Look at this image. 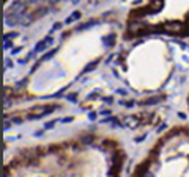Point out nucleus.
<instances>
[{
	"label": "nucleus",
	"instance_id": "obj_1",
	"mask_svg": "<svg viewBox=\"0 0 189 177\" xmlns=\"http://www.w3.org/2000/svg\"><path fill=\"white\" fill-rule=\"evenodd\" d=\"M161 28L167 33H180L181 32V24H178V22H171V24L163 25Z\"/></svg>",
	"mask_w": 189,
	"mask_h": 177
},
{
	"label": "nucleus",
	"instance_id": "obj_2",
	"mask_svg": "<svg viewBox=\"0 0 189 177\" xmlns=\"http://www.w3.org/2000/svg\"><path fill=\"white\" fill-rule=\"evenodd\" d=\"M52 41H53L52 38H50V36H47L44 41L38 42V44H36V52H42V50L45 49V45H47V44H52Z\"/></svg>",
	"mask_w": 189,
	"mask_h": 177
},
{
	"label": "nucleus",
	"instance_id": "obj_3",
	"mask_svg": "<svg viewBox=\"0 0 189 177\" xmlns=\"http://www.w3.org/2000/svg\"><path fill=\"white\" fill-rule=\"evenodd\" d=\"M55 52H56V50H52V52H49V53H45V55H44V56H42V60H49V58H52V56H53V55H55Z\"/></svg>",
	"mask_w": 189,
	"mask_h": 177
},
{
	"label": "nucleus",
	"instance_id": "obj_4",
	"mask_svg": "<svg viewBox=\"0 0 189 177\" xmlns=\"http://www.w3.org/2000/svg\"><path fill=\"white\" fill-rule=\"evenodd\" d=\"M71 121H72V118H64L63 119V122H71Z\"/></svg>",
	"mask_w": 189,
	"mask_h": 177
},
{
	"label": "nucleus",
	"instance_id": "obj_5",
	"mask_svg": "<svg viewBox=\"0 0 189 177\" xmlns=\"http://www.w3.org/2000/svg\"><path fill=\"white\" fill-rule=\"evenodd\" d=\"M71 2H74V3H77V2H80V0H71Z\"/></svg>",
	"mask_w": 189,
	"mask_h": 177
}]
</instances>
